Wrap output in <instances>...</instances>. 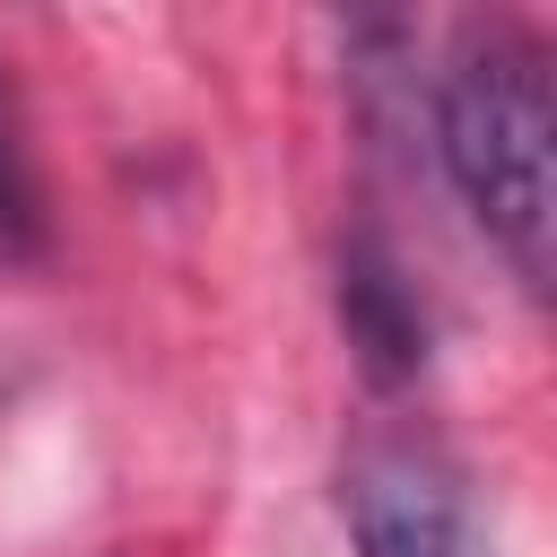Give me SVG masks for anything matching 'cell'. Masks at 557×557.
I'll return each mask as SVG.
<instances>
[{"mask_svg":"<svg viewBox=\"0 0 557 557\" xmlns=\"http://www.w3.org/2000/svg\"><path fill=\"white\" fill-rule=\"evenodd\" d=\"M339 513H348L357 557H479L461 479L409 435H374L339 470Z\"/></svg>","mask_w":557,"mask_h":557,"instance_id":"2","label":"cell"},{"mask_svg":"<svg viewBox=\"0 0 557 557\" xmlns=\"http://www.w3.org/2000/svg\"><path fill=\"white\" fill-rule=\"evenodd\" d=\"M35 252H44V191H35V157H26L17 104L0 87V270H17Z\"/></svg>","mask_w":557,"mask_h":557,"instance_id":"4","label":"cell"},{"mask_svg":"<svg viewBox=\"0 0 557 557\" xmlns=\"http://www.w3.org/2000/svg\"><path fill=\"white\" fill-rule=\"evenodd\" d=\"M557 87L548 44L513 17L461 26L453 70L435 87V157L470 209V226L513 261L522 287H548V235H557Z\"/></svg>","mask_w":557,"mask_h":557,"instance_id":"1","label":"cell"},{"mask_svg":"<svg viewBox=\"0 0 557 557\" xmlns=\"http://www.w3.org/2000/svg\"><path fill=\"white\" fill-rule=\"evenodd\" d=\"M339 313H348V339H357V357H366L374 383H409L426 366V313L409 305L400 270L374 244H357L339 261Z\"/></svg>","mask_w":557,"mask_h":557,"instance_id":"3","label":"cell"}]
</instances>
